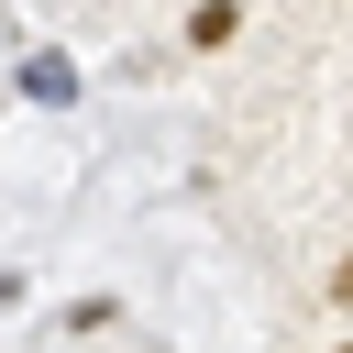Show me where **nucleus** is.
<instances>
[{"mask_svg": "<svg viewBox=\"0 0 353 353\" xmlns=\"http://www.w3.org/2000/svg\"><path fill=\"white\" fill-rule=\"evenodd\" d=\"M331 298H342V309H353V254H342V265H331Z\"/></svg>", "mask_w": 353, "mask_h": 353, "instance_id": "obj_3", "label": "nucleus"}, {"mask_svg": "<svg viewBox=\"0 0 353 353\" xmlns=\"http://www.w3.org/2000/svg\"><path fill=\"white\" fill-rule=\"evenodd\" d=\"M232 33H243V0H199L188 11V55H221Z\"/></svg>", "mask_w": 353, "mask_h": 353, "instance_id": "obj_2", "label": "nucleus"}, {"mask_svg": "<svg viewBox=\"0 0 353 353\" xmlns=\"http://www.w3.org/2000/svg\"><path fill=\"white\" fill-rule=\"evenodd\" d=\"M342 353H353V342H342Z\"/></svg>", "mask_w": 353, "mask_h": 353, "instance_id": "obj_5", "label": "nucleus"}, {"mask_svg": "<svg viewBox=\"0 0 353 353\" xmlns=\"http://www.w3.org/2000/svg\"><path fill=\"white\" fill-rule=\"evenodd\" d=\"M11 298H22V276H11V265H0V309H11Z\"/></svg>", "mask_w": 353, "mask_h": 353, "instance_id": "obj_4", "label": "nucleus"}, {"mask_svg": "<svg viewBox=\"0 0 353 353\" xmlns=\"http://www.w3.org/2000/svg\"><path fill=\"white\" fill-rule=\"evenodd\" d=\"M22 99H33V110H77V99H88L77 55H66V44H33V55H22Z\"/></svg>", "mask_w": 353, "mask_h": 353, "instance_id": "obj_1", "label": "nucleus"}]
</instances>
